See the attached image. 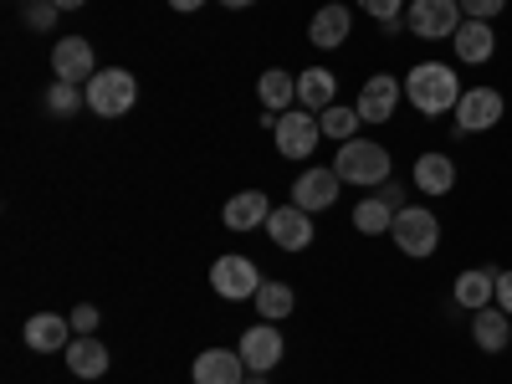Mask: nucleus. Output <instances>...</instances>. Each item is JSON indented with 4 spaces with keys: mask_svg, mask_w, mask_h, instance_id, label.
Returning <instances> with one entry per match:
<instances>
[{
    "mask_svg": "<svg viewBox=\"0 0 512 384\" xmlns=\"http://www.w3.org/2000/svg\"><path fill=\"white\" fill-rule=\"evenodd\" d=\"M461 72L446 67V62H415L405 72V103L425 118H441V113H456L461 103Z\"/></svg>",
    "mask_w": 512,
    "mask_h": 384,
    "instance_id": "nucleus-1",
    "label": "nucleus"
},
{
    "mask_svg": "<svg viewBox=\"0 0 512 384\" xmlns=\"http://www.w3.org/2000/svg\"><path fill=\"white\" fill-rule=\"evenodd\" d=\"M333 169H338V180H344V185L379 190L384 180H390V149H384L379 139H349V144H338Z\"/></svg>",
    "mask_w": 512,
    "mask_h": 384,
    "instance_id": "nucleus-2",
    "label": "nucleus"
},
{
    "mask_svg": "<svg viewBox=\"0 0 512 384\" xmlns=\"http://www.w3.org/2000/svg\"><path fill=\"white\" fill-rule=\"evenodd\" d=\"M390 241L405 256H415V262H425V256H436V246H441V216L431 205H405L390 226Z\"/></svg>",
    "mask_w": 512,
    "mask_h": 384,
    "instance_id": "nucleus-3",
    "label": "nucleus"
},
{
    "mask_svg": "<svg viewBox=\"0 0 512 384\" xmlns=\"http://www.w3.org/2000/svg\"><path fill=\"white\" fill-rule=\"evenodd\" d=\"M134 103H139V82H134V72H128V67H103V72H93V82H88V108H93L98 118H123Z\"/></svg>",
    "mask_w": 512,
    "mask_h": 384,
    "instance_id": "nucleus-4",
    "label": "nucleus"
},
{
    "mask_svg": "<svg viewBox=\"0 0 512 384\" xmlns=\"http://www.w3.org/2000/svg\"><path fill=\"white\" fill-rule=\"evenodd\" d=\"M461 0H410L405 6V26L420 41H451L461 31Z\"/></svg>",
    "mask_w": 512,
    "mask_h": 384,
    "instance_id": "nucleus-5",
    "label": "nucleus"
},
{
    "mask_svg": "<svg viewBox=\"0 0 512 384\" xmlns=\"http://www.w3.org/2000/svg\"><path fill=\"white\" fill-rule=\"evenodd\" d=\"M210 287H216V297H226V303H246V297L262 292V272H256L251 256H216V267H210Z\"/></svg>",
    "mask_w": 512,
    "mask_h": 384,
    "instance_id": "nucleus-6",
    "label": "nucleus"
},
{
    "mask_svg": "<svg viewBox=\"0 0 512 384\" xmlns=\"http://www.w3.org/2000/svg\"><path fill=\"white\" fill-rule=\"evenodd\" d=\"M502 113H507V103H502L497 88H466L451 118H456V134L466 139V134H487V128H497Z\"/></svg>",
    "mask_w": 512,
    "mask_h": 384,
    "instance_id": "nucleus-7",
    "label": "nucleus"
},
{
    "mask_svg": "<svg viewBox=\"0 0 512 384\" xmlns=\"http://www.w3.org/2000/svg\"><path fill=\"white\" fill-rule=\"evenodd\" d=\"M318 134H323L318 113H308V108L277 113V154H282V159H308V154L318 149Z\"/></svg>",
    "mask_w": 512,
    "mask_h": 384,
    "instance_id": "nucleus-8",
    "label": "nucleus"
},
{
    "mask_svg": "<svg viewBox=\"0 0 512 384\" xmlns=\"http://www.w3.org/2000/svg\"><path fill=\"white\" fill-rule=\"evenodd\" d=\"M400 98H405V82L400 77H390V72H374L364 88H359V118L364 123H390L395 113H400Z\"/></svg>",
    "mask_w": 512,
    "mask_h": 384,
    "instance_id": "nucleus-9",
    "label": "nucleus"
},
{
    "mask_svg": "<svg viewBox=\"0 0 512 384\" xmlns=\"http://www.w3.org/2000/svg\"><path fill=\"white\" fill-rule=\"evenodd\" d=\"M52 72H57V82H77V88H88L93 72H98L93 41H82V36H62L57 47H52Z\"/></svg>",
    "mask_w": 512,
    "mask_h": 384,
    "instance_id": "nucleus-10",
    "label": "nucleus"
},
{
    "mask_svg": "<svg viewBox=\"0 0 512 384\" xmlns=\"http://www.w3.org/2000/svg\"><path fill=\"white\" fill-rule=\"evenodd\" d=\"M282 354H287V344H282L277 323H251V328L241 333V359H246L251 374H272V369L282 364Z\"/></svg>",
    "mask_w": 512,
    "mask_h": 384,
    "instance_id": "nucleus-11",
    "label": "nucleus"
},
{
    "mask_svg": "<svg viewBox=\"0 0 512 384\" xmlns=\"http://www.w3.org/2000/svg\"><path fill=\"white\" fill-rule=\"evenodd\" d=\"M338 190H344V180H338V169L328 164V169H303L297 175V185H292V205L297 210H333V200H338Z\"/></svg>",
    "mask_w": 512,
    "mask_h": 384,
    "instance_id": "nucleus-12",
    "label": "nucleus"
},
{
    "mask_svg": "<svg viewBox=\"0 0 512 384\" xmlns=\"http://www.w3.org/2000/svg\"><path fill=\"white\" fill-rule=\"evenodd\" d=\"M497 277H502V267H466L461 277H456V287H451V297H456V308H466V313H482V308H492L497 303Z\"/></svg>",
    "mask_w": 512,
    "mask_h": 384,
    "instance_id": "nucleus-13",
    "label": "nucleus"
},
{
    "mask_svg": "<svg viewBox=\"0 0 512 384\" xmlns=\"http://www.w3.org/2000/svg\"><path fill=\"white\" fill-rule=\"evenodd\" d=\"M451 52L461 67H487L497 57V31L492 21H461V31L451 36Z\"/></svg>",
    "mask_w": 512,
    "mask_h": 384,
    "instance_id": "nucleus-14",
    "label": "nucleus"
},
{
    "mask_svg": "<svg viewBox=\"0 0 512 384\" xmlns=\"http://www.w3.org/2000/svg\"><path fill=\"white\" fill-rule=\"evenodd\" d=\"M410 180L420 195H451L456 190V159L446 149H431V154H420L415 169H410Z\"/></svg>",
    "mask_w": 512,
    "mask_h": 384,
    "instance_id": "nucleus-15",
    "label": "nucleus"
},
{
    "mask_svg": "<svg viewBox=\"0 0 512 384\" xmlns=\"http://www.w3.org/2000/svg\"><path fill=\"white\" fill-rule=\"evenodd\" d=\"M67 344H72V318H62V313H31L26 318V349L67 354Z\"/></svg>",
    "mask_w": 512,
    "mask_h": 384,
    "instance_id": "nucleus-16",
    "label": "nucleus"
},
{
    "mask_svg": "<svg viewBox=\"0 0 512 384\" xmlns=\"http://www.w3.org/2000/svg\"><path fill=\"white\" fill-rule=\"evenodd\" d=\"M246 374H251V369H246L241 349H205V354L195 359V369H190L195 384H241Z\"/></svg>",
    "mask_w": 512,
    "mask_h": 384,
    "instance_id": "nucleus-17",
    "label": "nucleus"
},
{
    "mask_svg": "<svg viewBox=\"0 0 512 384\" xmlns=\"http://www.w3.org/2000/svg\"><path fill=\"white\" fill-rule=\"evenodd\" d=\"M267 236L282 251H303L313 241V216H308V210H297V205H277L272 216H267Z\"/></svg>",
    "mask_w": 512,
    "mask_h": 384,
    "instance_id": "nucleus-18",
    "label": "nucleus"
},
{
    "mask_svg": "<svg viewBox=\"0 0 512 384\" xmlns=\"http://www.w3.org/2000/svg\"><path fill=\"white\" fill-rule=\"evenodd\" d=\"M349 31H354V11L349 6H323L313 16V26H308V41L318 52H333V47H344V41H349Z\"/></svg>",
    "mask_w": 512,
    "mask_h": 384,
    "instance_id": "nucleus-19",
    "label": "nucleus"
},
{
    "mask_svg": "<svg viewBox=\"0 0 512 384\" xmlns=\"http://www.w3.org/2000/svg\"><path fill=\"white\" fill-rule=\"evenodd\" d=\"M267 216H272V200H267L262 190H241V195H231L226 210H221V221H226L231 231H256V226H267Z\"/></svg>",
    "mask_w": 512,
    "mask_h": 384,
    "instance_id": "nucleus-20",
    "label": "nucleus"
},
{
    "mask_svg": "<svg viewBox=\"0 0 512 384\" xmlns=\"http://www.w3.org/2000/svg\"><path fill=\"white\" fill-rule=\"evenodd\" d=\"M472 344L482 349V354H502L507 344H512V318L492 303V308H482V313H472Z\"/></svg>",
    "mask_w": 512,
    "mask_h": 384,
    "instance_id": "nucleus-21",
    "label": "nucleus"
},
{
    "mask_svg": "<svg viewBox=\"0 0 512 384\" xmlns=\"http://www.w3.org/2000/svg\"><path fill=\"white\" fill-rule=\"evenodd\" d=\"M297 103H303L308 113H323L338 103V77L328 67H308V72H297Z\"/></svg>",
    "mask_w": 512,
    "mask_h": 384,
    "instance_id": "nucleus-22",
    "label": "nucleus"
},
{
    "mask_svg": "<svg viewBox=\"0 0 512 384\" xmlns=\"http://www.w3.org/2000/svg\"><path fill=\"white\" fill-rule=\"evenodd\" d=\"M108 364H113V359H108V349L98 344L93 333H77L72 344H67V369H72L77 379H103Z\"/></svg>",
    "mask_w": 512,
    "mask_h": 384,
    "instance_id": "nucleus-23",
    "label": "nucleus"
},
{
    "mask_svg": "<svg viewBox=\"0 0 512 384\" xmlns=\"http://www.w3.org/2000/svg\"><path fill=\"white\" fill-rule=\"evenodd\" d=\"M395 216H400V210H395L390 200L369 195V200H359V205H354V231H364V236H390Z\"/></svg>",
    "mask_w": 512,
    "mask_h": 384,
    "instance_id": "nucleus-24",
    "label": "nucleus"
},
{
    "mask_svg": "<svg viewBox=\"0 0 512 384\" xmlns=\"http://www.w3.org/2000/svg\"><path fill=\"white\" fill-rule=\"evenodd\" d=\"M251 303H256V318L282 323V318H292V308H297V292H292L287 282H262V292H256Z\"/></svg>",
    "mask_w": 512,
    "mask_h": 384,
    "instance_id": "nucleus-25",
    "label": "nucleus"
},
{
    "mask_svg": "<svg viewBox=\"0 0 512 384\" xmlns=\"http://www.w3.org/2000/svg\"><path fill=\"white\" fill-rule=\"evenodd\" d=\"M256 93H262L267 113H287V108H292V98H297V77H292V72H282V67H272V72H262Z\"/></svg>",
    "mask_w": 512,
    "mask_h": 384,
    "instance_id": "nucleus-26",
    "label": "nucleus"
},
{
    "mask_svg": "<svg viewBox=\"0 0 512 384\" xmlns=\"http://www.w3.org/2000/svg\"><path fill=\"white\" fill-rule=\"evenodd\" d=\"M318 123H323V134L328 139H338V144H349V139H359V108H344V103H333V108H323L318 113Z\"/></svg>",
    "mask_w": 512,
    "mask_h": 384,
    "instance_id": "nucleus-27",
    "label": "nucleus"
},
{
    "mask_svg": "<svg viewBox=\"0 0 512 384\" xmlns=\"http://www.w3.org/2000/svg\"><path fill=\"white\" fill-rule=\"evenodd\" d=\"M41 103H47L52 118H72L77 108H88V88H77V82H52Z\"/></svg>",
    "mask_w": 512,
    "mask_h": 384,
    "instance_id": "nucleus-28",
    "label": "nucleus"
},
{
    "mask_svg": "<svg viewBox=\"0 0 512 384\" xmlns=\"http://www.w3.org/2000/svg\"><path fill=\"white\" fill-rule=\"evenodd\" d=\"M57 6L52 0H26V11H21V21H26V31H52L57 26Z\"/></svg>",
    "mask_w": 512,
    "mask_h": 384,
    "instance_id": "nucleus-29",
    "label": "nucleus"
},
{
    "mask_svg": "<svg viewBox=\"0 0 512 384\" xmlns=\"http://www.w3.org/2000/svg\"><path fill=\"white\" fill-rule=\"evenodd\" d=\"M359 11H364V16H374V21H379V31H384V26H395V21H400L405 0H359Z\"/></svg>",
    "mask_w": 512,
    "mask_h": 384,
    "instance_id": "nucleus-30",
    "label": "nucleus"
},
{
    "mask_svg": "<svg viewBox=\"0 0 512 384\" xmlns=\"http://www.w3.org/2000/svg\"><path fill=\"white\" fill-rule=\"evenodd\" d=\"M507 11V0H461V16L466 21H497Z\"/></svg>",
    "mask_w": 512,
    "mask_h": 384,
    "instance_id": "nucleus-31",
    "label": "nucleus"
},
{
    "mask_svg": "<svg viewBox=\"0 0 512 384\" xmlns=\"http://www.w3.org/2000/svg\"><path fill=\"white\" fill-rule=\"evenodd\" d=\"M98 323H103V313L93 303H77L72 308V333H98Z\"/></svg>",
    "mask_w": 512,
    "mask_h": 384,
    "instance_id": "nucleus-32",
    "label": "nucleus"
},
{
    "mask_svg": "<svg viewBox=\"0 0 512 384\" xmlns=\"http://www.w3.org/2000/svg\"><path fill=\"white\" fill-rule=\"evenodd\" d=\"M497 308L512 318V272H502V277H497Z\"/></svg>",
    "mask_w": 512,
    "mask_h": 384,
    "instance_id": "nucleus-33",
    "label": "nucleus"
},
{
    "mask_svg": "<svg viewBox=\"0 0 512 384\" xmlns=\"http://www.w3.org/2000/svg\"><path fill=\"white\" fill-rule=\"evenodd\" d=\"M379 200H390L395 210H405V190H400L395 180H384V185H379Z\"/></svg>",
    "mask_w": 512,
    "mask_h": 384,
    "instance_id": "nucleus-34",
    "label": "nucleus"
},
{
    "mask_svg": "<svg viewBox=\"0 0 512 384\" xmlns=\"http://www.w3.org/2000/svg\"><path fill=\"white\" fill-rule=\"evenodd\" d=\"M169 6H175V11H185V16H190V11H200V6H205V0H169Z\"/></svg>",
    "mask_w": 512,
    "mask_h": 384,
    "instance_id": "nucleus-35",
    "label": "nucleus"
},
{
    "mask_svg": "<svg viewBox=\"0 0 512 384\" xmlns=\"http://www.w3.org/2000/svg\"><path fill=\"white\" fill-rule=\"evenodd\" d=\"M57 11H77V6H88V0H52Z\"/></svg>",
    "mask_w": 512,
    "mask_h": 384,
    "instance_id": "nucleus-36",
    "label": "nucleus"
},
{
    "mask_svg": "<svg viewBox=\"0 0 512 384\" xmlns=\"http://www.w3.org/2000/svg\"><path fill=\"white\" fill-rule=\"evenodd\" d=\"M226 11H246V6H256V0H221Z\"/></svg>",
    "mask_w": 512,
    "mask_h": 384,
    "instance_id": "nucleus-37",
    "label": "nucleus"
},
{
    "mask_svg": "<svg viewBox=\"0 0 512 384\" xmlns=\"http://www.w3.org/2000/svg\"><path fill=\"white\" fill-rule=\"evenodd\" d=\"M241 384H272V379H267V374H246Z\"/></svg>",
    "mask_w": 512,
    "mask_h": 384,
    "instance_id": "nucleus-38",
    "label": "nucleus"
}]
</instances>
